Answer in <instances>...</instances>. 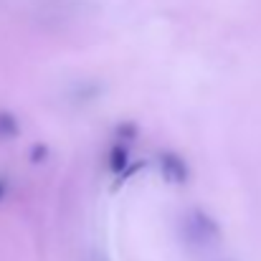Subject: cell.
Returning a JSON list of instances; mask_svg holds the SVG:
<instances>
[]
</instances>
